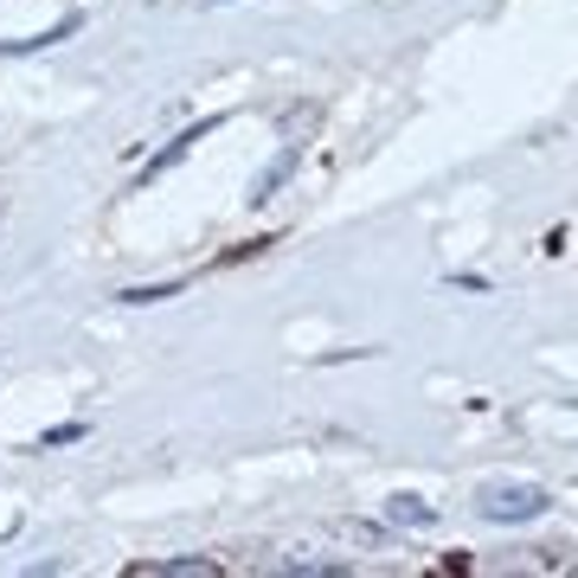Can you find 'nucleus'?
<instances>
[{
    "label": "nucleus",
    "instance_id": "f03ea898",
    "mask_svg": "<svg viewBox=\"0 0 578 578\" xmlns=\"http://www.w3.org/2000/svg\"><path fill=\"white\" fill-rule=\"evenodd\" d=\"M386 514H392L399 527H431V520H437V507H425L418 495H392V507H386Z\"/></svg>",
    "mask_w": 578,
    "mask_h": 578
},
{
    "label": "nucleus",
    "instance_id": "7ed1b4c3",
    "mask_svg": "<svg viewBox=\"0 0 578 578\" xmlns=\"http://www.w3.org/2000/svg\"><path fill=\"white\" fill-rule=\"evenodd\" d=\"M77 437H84V425H65V431H46V450H52V443H77Z\"/></svg>",
    "mask_w": 578,
    "mask_h": 578
},
{
    "label": "nucleus",
    "instance_id": "f257e3e1",
    "mask_svg": "<svg viewBox=\"0 0 578 578\" xmlns=\"http://www.w3.org/2000/svg\"><path fill=\"white\" fill-rule=\"evenodd\" d=\"M546 507H553V495L540 482H489L476 495V514L482 520H540Z\"/></svg>",
    "mask_w": 578,
    "mask_h": 578
}]
</instances>
